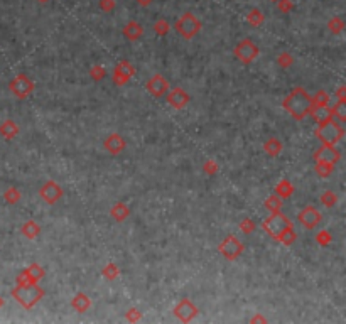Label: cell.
I'll return each instance as SVG.
<instances>
[{"label":"cell","mask_w":346,"mask_h":324,"mask_svg":"<svg viewBox=\"0 0 346 324\" xmlns=\"http://www.w3.org/2000/svg\"><path fill=\"white\" fill-rule=\"evenodd\" d=\"M262 228L270 235L272 238L280 242L282 245H292L296 242L297 235L294 231V225L284 213L279 211H272V215L267 220L262 221Z\"/></svg>","instance_id":"1"},{"label":"cell","mask_w":346,"mask_h":324,"mask_svg":"<svg viewBox=\"0 0 346 324\" xmlns=\"http://www.w3.org/2000/svg\"><path fill=\"white\" fill-rule=\"evenodd\" d=\"M284 108L289 115H292L296 120H304L311 110V96L304 88L297 86L284 98Z\"/></svg>","instance_id":"2"},{"label":"cell","mask_w":346,"mask_h":324,"mask_svg":"<svg viewBox=\"0 0 346 324\" xmlns=\"http://www.w3.org/2000/svg\"><path fill=\"white\" fill-rule=\"evenodd\" d=\"M44 290L41 289L38 284H29V285H17L12 290V297L19 302L22 307L31 309L43 299Z\"/></svg>","instance_id":"3"},{"label":"cell","mask_w":346,"mask_h":324,"mask_svg":"<svg viewBox=\"0 0 346 324\" xmlns=\"http://www.w3.org/2000/svg\"><path fill=\"white\" fill-rule=\"evenodd\" d=\"M344 135V128L334 118L327 120L326 123L316 128V137L322 142V145H336Z\"/></svg>","instance_id":"4"},{"label":"cell","mask_w":346,"mask_h":324,"mask_svg":"<svg viewBox=\"0 0 346 324\" xmlns=\"http://www.w3.org/2000/svg\"><path fill=\"white\" fill-rule=\"evenodd\" d=\"M174 29L178 31V34L184 39H193L198 32L201 31V22L196 19V16H193L191 12L183 14L181 17L176 21Z\"/></svg>","instance_id":"5"},{"label":"cell","mask_w":346,"mask_h":324,"mask_svg":"<svg viewBox=\"0 0 346 324\" xmlns=\"http://www.w3.org/2000/svg\"><path fill=\"white\" fill-rule=\"evenodd\" d=\"M233 54H235V58H237L238 61H242L243 64H250L258 58L260 49H258V46L253 43L252 39H243L235 46Z\"/></svg>","instance_id":"6"},{"label":"cell","mask_w":346,"mask_h":324,"mask_svg":"<svg viewBox=\"0 0 346 324\" xmlns=\"http://www.w3.org/2000/svg\"><path fill=\"white\" fill-rule=\"evenodd\" d=\"M220 253L223 255L227 260H235L237 257H240L243 253V250H245V247H243V243L240 242V240L237 237H233V235H230V237H227L223 240V242L220 243Z\"/></svg>","instance_id":"7"},{"label":"cell","mask_w":346,"mask_h":324,"mask_svg":"<svg viewBox=\"0 0 346 324\" xmlns=\"http://www.w3.org/2000/svg\"><path fill=\"white\" fill-rule=\"evenodd\" d=\"M9 90L12 91L17 98H27L34 91V83H32L26 75H17L9 85Z\"/></svg>","instance_id":"8"},{"label":"cell","mask_w":346,"mask_h":324,"mask_svg":"<svg viewBox=\"0 0 346 324\" xmlns=\"http://www.w3.org/2000/svg\"><path fill=\"white\" fill-rule=\"evenodd\" d=\"M341 159L339 150L334 145H322L314 152V162L316 164H329L334 166Z\"/></svg>","instance_id":"9"},{"label":"cell","mask_w":346,"mask_h":324,"mask_svg":"<svg viewBox=\"0 0 346 324\" xmlns=\"http://www.w3.org/2000/svg\"><path fill=\"white\" fill-rule=\"evenodd\" d=\"M44 275L43 267L38 265V263H32L22 270L19 277H17V285H29V284H38V280Z\"/></svg>","instance_id":"10"},{"label":"cell","mask_w":346,"mask_h":324,"mask_svg":"<svg viewBox=\"0 0 346 324\" xmlns=\"http://www.w3.org/2000/svg\"><path fill=\"white\" fill-rule=\"evenodd\" d=\"M297 218H299V223H301L304 228L312 230V228H316V226L319 225L322 216L314 206H306L304 210H301V213L297 215Z\"/></svg>","instance_id":"11"},{"label":"cell","mask_w":346,"mask_h":324,"mask_svg":"<svg viewBox=\"0 0 346 324\" xmlns=\"http://www.w3.org/2000/svg\"><path fill=\"white\" fill-rule=\"evenodd\" d=\"M39 194L48 205H54V203H58L63 198V188L59 186L58 183L48 181L43 188L39 189Z\"/></svg>","instance_id":"12"},{"label":"cell","mask_w":346,"mask_h":324,"mask_svg":"<svg viewBox=\"0 0 346 324\" xmlns=\"http://www.w3.org/2000/svg\"><path fill=\"white\" fill-rule=\"evenodd\" d=\"M133 75H135V68H133V64H130L128 61H122V63H118L113 69V83L118 86H123Z\"/></svg>","instance_id":"13"},{"label":"cell","mask_w":346,"mask_h":324,"mask_svg":"<svg viewBox=\"0 0 346 324\" xmlns=\"http://www.w3.org/2000/svg\"><path fill=\"white\" fill-rule=\"evenodd\" d=\"M198 312H200L198 311V307L189 299H183L181 302L174 307V316L183 322H189L193 317L198 316Z\"/></svg>","instance_id":"14"},{"label":"cell","mask_w":346,"mask_h":324,"mask_svg":"<svg viewBox=\"0 0 346 324\" xmlns=\"http://www.w3.org/2000/svg\"><path fill=\"white\" fill-rule=\"evenodd\" d=\"M167 90H169V83L162 75H154L149 81H147V91H149L152 96H155V98L164 96L167 93Z\"/></svg>","instance_id":"15"},{"label":"cell","mask_w":346,"mask_h":324,"mask_svg":"<svg viewBox=\"0 0 346 324\" xmlns=\"http://www.w3.org/2000/svg\"><path fill=\"white\" fill-rule=\"evenodd\" d=\"M189 100H191V96L183 88H174V90H170L167 93V103L176 110L184 108L189 103Z\"/></svg>","instance_id":"16"},{"label":"cell","mask_w":346,"mask_h":324,"mask_svg":"<svg viewBox=\"0 0 346 324\" xmlns=\"http://www.w3.org/2000/svg\"><path fill=\"white\" fill-rule=\"evenodd\" d=\"M309 113H311V117L314 118V122H316L317 125H322V123H326L327 120L333 118V110H331L327 105H322V106H311Z\"/></svg>","instance_id":"17"},{"label":"cell","mask_w":346,"mask_h":324,"mask_svg":"<svg viewBox=\"0 0 346 324\" xmlns=\"http://www.w3.org/2000/svg\"><path fill=\"white\" fill-rule=\"evenodd\" d=\"M105 149H107L110 154L117 155L125 149V140H123V137L118 135V133H112V135H108L107 140H105Z\"/></svg>","instance_id":"18"},{"label":"cell","mask_w":346,"mask_h":324,"mask_svg":"<svg viewBox=\"0 0 346 324\" xmlns=\"http://www.w3.org/2000/svg\"><path fill=\"white\" fill-rule=\"evenodd\" d=\"M142 34H144V29H142V26L135 21L127 22L125 27H123V36H125V39L128 41H138L142 38Z\"/></svg>","instance_id":"19"},{"label":"cell","mask_w":346,"mask_h":324,"mask_svg":"<svg viewBox=\"0 0 346 324\" xmlns=\"http://www.w3.org/2000/svg\"><path fill=\"white\" fill-rule=\"evenodd\" d=\"M71 305H73V309H76L78 312H86L91 305V300L85 292H78L75 297H73Z\"/></svg>","instance_id":"20"},{"label":"cell","mask_w":346,"mask_h":324,"mask_svg":"<svg viewBox=\"0 0 346 324\" xmlns=\"http://www.w3.org/2000/svg\"><path fill=\"white\" fill-rule=\"evenodd\" d=\"M17 133H19V127H17V123L14 120H6V122L0 125V135L7 138V140L14 138Z\"/></svg>","instance_id":"21"},{"label":"cell","mask_w":346,"mask_h":324,"mask_svg":"<svg viewBox=\"0 0 346 324\" xmlns=\"http://www.w3.org/2000/svg\"><path fill=\"white\" fill-rule=\"evenodd\" d=\"M264 150H265L270 157L279 155L280 152H282V142H280L279 138H275V137H270L269 140H267V142L264 143Z\"/></svg>","instance_id":"22"},{"label":"cell","mask_w":346,"mask_h":324,"mask_svg":"<svg viewBox=\"0 0 346 324\" xmlns=\"http://www.w3.org/2000/svg\"><path fill=\"white\" fill-rule=\"evenodd\" d=\"M21 231H22V235H24V237H27L29 240H34V238L39 235L41 226H39L38 223H36L34 220H29V221H26V223L22 225Z\"/></svg>","instance_id":"23"},{"label":"cell","mask_w":346,"mask_h":324,"mask_svg":"<svg viewBox=\"0 0 346 324\" xmlns=\"http://www.w3.org/2000/svg\"><path fill=\"white\" fill-rule=\"evenodd\" d=\"M128 213H130V210L127 208L125 203H117V205H113V208L110 210L112 218L117 220V221H123L128 216Z\"/></svg>","instance_id":"24"},{"label":"cell","mask_w":346,"mask_h":324,"mask_svg":"<svg viewBox=\"0 0 346 324\" xmlns=\"http://www.w3.org/2000/svg\"><path fill=\"white\" fill-rule=\"evenodd\" d=\"M264 14H262L260 9H252L250 12H248L247 16V22L250 24L252 27H260L262 24H264Z\"/></svg>","instance_id":"25"},{"label":"cell","mask_w":346,"mask_h":324,"mask_svg":"<svg viewBox=\"0 0 346 324\" xmlns=\"http://www.w3.org/2000/svg\"><path fill=\"white\" fill-rule=\"evenodd\" d=\"M292 193H294V186L287 181V179H282V181L275 186V194L279 198H289Z\"/></svg>","instance_id":"26"},{"label":"cell","mask_w":346,"mask_h":324,"mask_svg":"<svg viewBox=\"0 0 346 324\" xmlns=\"http://www.w3.org/2000/svg\"><path fill=\"white\" fill-rule=\"evenodd\" d=\"M331 110H333V118L336 117L339 123H343L346 120V100H338V103Z\"/></svg>","instance_id":"27"},{"label":"cell","mask_w":346,"mask_h":324,"mask_svg":"<svg viewBox=\"0 0 346 324\" xmlns=\"http://www.w3.org/2000/svg\"><path fill=\"white\" fill-rule=\"evenodd\" d=\"M327 101H329V95L326 93V91H317L314 96H311V106H322V105H327Z\"/></svg>","instance_id":"28"},{"label":"cell","mask_w":346,"mask_h":324,"mask_svg":"<svg viewBox=\"0 0 346 324\" xmlns=\"http://www.w3.org/2000/svg\"><path fill=\"white\" fill-rule=\"evenodd\" d=\"M327 29L333 32V34H339V32L344 29V22H343V19H339V17H333V19L327 22Z\"/></svg>","instance_id":"29"},{"label":"cell","mask_w":346,"mask_h":324,"mask_svg":"<svg viewBox=\"0 0 346 324\" xmlns=\"http://www.w3.org/2000/svg\"><path fill=\"white\" fill-rule=\"evenodd\" d=\"M321 201H322V205H324L326 208H331V206L336 205V201H338V196H336L333 191H326L321 196Z\"/></svg>","instance_id":"30"},{"label":"cell","mask_w":346,"mask_h":324,"mask_svg":"<svg viewBox=\"0 0 346 324\" xmlns=\"http://www.w3.org/2000/svg\"><path fill=\"white\" fill-rule=\"evenodd\" d=\"M19 198H21V193L17 191L16 188H9L6 193H4V200L9 201L11 205H14V203H17L19 201Z\"/></svg>","instance_id":"31"},{"label":"cell","mask_w":346,"mask_h":324,"mask_svg":"<svg viewBox=\"0 0 346 324\" xmlns=\"http://www.w3.org/2000/svg\"><path fill=\"white\" fill-rule=\"evenodd\" d=\"M169 29H170L169 24H167L165 21H162V19L157 21V22L154 24V32H155L157 36H165V34L169 32Z\"/></svg>","instance_id":"32"},{"label":"cell","mask_w":346,"mask_h":324,"mask_svg":"<svg viewBox=\"0 0 346 324\" xmlns=\"http://www.w3.org/2000/svg\"><path fill=\"white\" fill-rule=\"evenodd\" d=\"M101 272H103V275L107 277V279H110V280H112V279H115V277L118 275V267L115 265V263H108V265L105 267V268H103V270H101Z\"/></svg>","instance_id":"33"},{"label":"cell","mask_w":346,"mask_h":324,"mask_svg":"<svg viewBox=\"0 0 346 324\" xmlns=\"http://www.w3.org/2000/svg\"><path fill=\"white\" fill-rule=\"evenodd\" d=\"M334 166H329V164H316V173L321 176V178H327L331 173H333Z\"/></svg>","instance_id":"34"},{"label":"cell","mask_w":346,"mask_h":324,"mask_svg":"<svg viewBox=\"0 0 346 324\" xmlns=\"http://www.w3.org/2000/svg\"><path fill=\"white\" fill-rule=\"evenodd\" d=\"M265 206L269 208L270 211H279L280 210V198L277 196V194L275 196H270L269 200L265 201Z\"/></svg>","instance_id":"35"},{"label":"cell","mask_w":346,"mask_h":324,"mask_svg":"<svg viewBox=\"0 0 346 324\" xmlns=\"http://www.w3.org/2000/svg\"><path fill=\"white\" fill-rule=\"evenodd\" d=\"M277 6H279L280 11L285 12V14L290 12V11L294 9V4L290 2V0H279V2H277Z\"/></svg>","instance_id":"36"},{"label":"cell","mask_w":346,"mask_h":324,"mask_svg":"<svg viewBox=\"0 0 346 324\" xmlns=\"http://www.w3.org/2000/svg\"><path fill=\"white\" fill-rule=\"evenodd\" d=\"M100 9L105 12H112L115 9V0H100Z\"/></svg>","instance_id":"37"},{"label":"cell","mask_w":346,"mask_h":324,"mask_svg":"<svg viewBox=\"0 0 346 324\" xmlns=\"http://www.w3.org/2000/svg\"><path fill=\"white\" fill-rule=\"evenodd\" d=\"M240 228H242L243 233H250V231H253V228H255V225H253L252 220H243L242 223H240Z\"/></svg>","instance_id":"38"},{"label":"cell","mask_w":346,"mask_h":324,"mask_svg":"<svg viewBox=\"0 0 346 324\" xmlns=\"http://www.w3.org/2000/svg\"><path fill=\"white\" fill-rule=\"evenodd\" d=\"M90 73H91V76H93L96 81H98V80H101V78L105 76V69L101 68V66H93V69H91Z\"/></svg>","instance_id":"39"},{"label":"cell","mask_w":346,"mask_h":324,"mask_svg":"<svg viewBox=\"0 0 346 324\" xmlns=\"http://www.w3.org/2000/svg\"><path fill=\"white\" fill-rule=\"evenodd\" d=\"M127 319H128V321H137V319H140V312H138L137 309H128V311H127Z\"/></svg>","instance_id":"40"},{"label":"cell","mask_w":346,"mask_h":324,"mask_svg":"<svg viewBox=\"0 0 346 324\" xmlns=\"http://www.w3.org/2000/svg\"><path fill=\"white\" fill-rule=\"evenodd\" d=\"M279 63H282L284 66H287L289 63H292V58H290L289 54H280V56H279Z\"/></svg>","instance_id":"41"},{"label":"cell","mask_w":346,"mask_h":324,"mask_svg":"<svg viewBox=\"0 0 346 324\" xmlns=\"http://www.w3.org/2000/svg\"><path fill=\"white\" fill-rule=\"evenodd\" d=\"M137 2H138V6L147 7V6H150V4H152V0H137Z\"/></svg>","instance_id":"42"},{"label":"cell","mask_w":346,"mask_h":324,"mask_svg":"<svg viewBox=\"0 0 346 324\" xmlns=\"http://www.w3.org/2000/svg\"><path fill=\"white\" fill-rule=\"evenodd\" d=\"M206 171L210 173V171H216V166H215V162H206Z\"/></svg>","instance_id":"43"},{"label":"cell","mask_w":346,"mask_h":324,"mask_svg":"<svg viewBox=\"0 0 346 324\" xmlns=\"http://www.w3.org/2000/svg\"><path fill=\"white\" fill-rule=\"evenodd\" d=\"M4 305V299H2V295H0V307Z\"/></svg>","instance_id":"44"},{"label":"cell","mask_w":346,"mask_h":324,"mask_svg":"<svg viewBox=\"0 0 346 324\" xmlns=\"http://www.w3.org/2000/svg\"><path fill=\"white\" fill-rule=\"evenodd\" d=\"M39 2H43V4H44V2H48V0H39Z\"/></svg>","instance_id":"45"},{"label":"cell","mask_w":346,"mask_h":324,"mask_svg":"<svg viewBox=\"0 0 346 324\" xmlns=\"http://www.w3.org/2000/svg\"><path fill=\"white\" fill-rule=\"evenodd\" d=\"M272 2H279V0H272Z\"/></svg>","instance_id":"46"}]
</instances>
